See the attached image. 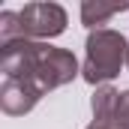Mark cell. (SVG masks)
Instances as JSON below:
<instances>
[{"instance_id":"5","label":"cell","mask_w":129,"mask_h":129,"mask_svg":"<svg viewBox=\"0 0 129 129\" xmlns=\"http://www.w3.org/2000/svg\"><path fill=\"white\" fill-rule=\"evenodd\" d=\"M123 9H129V0H120V3H114V6L87 0V3H81V21H84V27H90V30H102V24H105L111 15L123 12Z\"/></svg>"},{"instance_id":"8","label":"cell","mask_w":129,"mask_h":129,"mask_svg":"<svg viewBox=\"0 0 129 129\" xmlns=\"http://www.w3.org/2000/svg\"><path fill=\"white\" fill-rule=\"evenodd\" d=\"M108 126L114 129H129V90H123L117 96V105H114V114H111V123Z\"/></svg>"},{"instance_id":"2","label":"cell","mask_w":129,"mask_h":129,"mask_svg":"<svg viewBox=\"0 0 129 129\" xmlns=\"http://www.w3.org/2000/svg\"><path fill=\"white\" fill-rule=\"evenodd\" d=\"M84 48H87V54H84V66H81V78L93 87H102L120 75V66L126 63L129 42L123 39V33L102 27V30H90Z\"/></svg>"},{"instance_id":"9","label":"cell","mask_w":129,"mask_h":129,"mask_svg":"<svg viewBox=\"0 0 129 129\" xmlns=\"http://www.w3.org/2000/svg\"><path fill=\"white\" fill-rule=\"evenodd\" d=\"M87 129H114V126H108V123H90Z\"/></svg>"},{"instance_id":"10","label":"cell","mask_w":129,"mask_h":129,"mask_svg":"<svg viewBox=\"0 0 129 129\" xmlns=\"http://www.w3.org/2000/svg\"><path fill=\"white\" fill-rule=\"evenodd\" d=\"M126 66H129V51H126Z\"/></svg>"},{"instance_id":"1","label":"cell","mask_w":129,"mask_h":129,"mask_svg":"<svg viewBox=\"0 0 129 129\" xmlns=\"http://www.w3.org/2000/svg\"><path fill=\"white\" fill-rule=\"evenodd\" d=\"M0 72L3 78L33 81L42 93L69 84L81 69L72 51L54 48L39 39H15L0 45Z\"/></svg>"},{"instance_id":"7","label":"cell","mask_w":129,"mask_h":129,"mask_svg":"<svg viewBox=\"0 0 129 129\" xmlns=\"http://www.w3.org/2000/svg\"><path fill=\"white\" fill-rule=\"evenodd\" d=\"M15 39H24V33H21V18H18V12H0V45H6V42H15Z\"/></svg>"},{"instance_id":"6","label":"cell","mask_w":129,"mask_h":129,"mask_svg":"<svg viewBox=\"0 0 129 129\" xmlns=\"http://www.w3.org/2000/svg\"><path fill=\"white\" fill-rule=\"evenodd\" d=\"M117 96H120V90H114L111 84H102V87H96V93L90 96V108H93V123H111V114H114Z\"/></svg>"},{"instance_id":"3","label":"cell","mask_w":129,"mask_h":129,"mask_svg":"<svg viewBox=\"0 0 129 129\" xmlns=\"http://www.w3.org/2000/svg\"><path fill=\"white\" fill-rule=\"evenodd\" d=\"M21 33L24 39H54L66 30V9L60 3H27L21 12Z\"/></svg>"},{"instance_id":"4","label":"cell","mask_w":129,"mask_h":129,"mask_svg":"<svg viewBox=\"0 0 129 129\" xmlns=\"http://www.w3.org/2000/svg\"><path fill=\"white\" fill-rule=\"evenodd\" d=\"M42 99V90L33 84V81H24V78H3L0 84V108L12 117H21L36 108V102Z\"/></svg>"}]
</instances>
